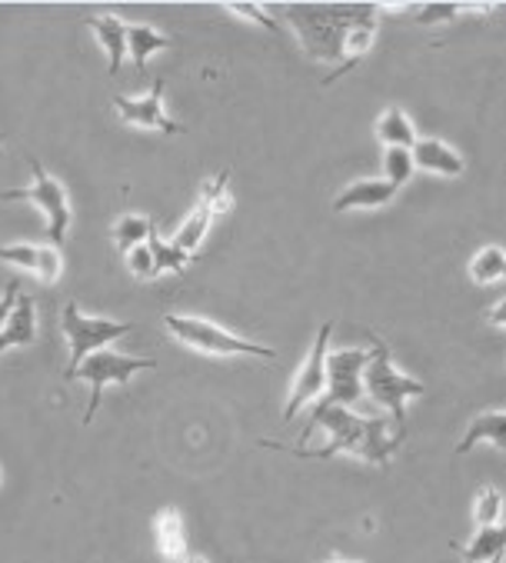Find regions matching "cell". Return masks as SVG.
<instances>
[{
  "instance_id": "16",
  "label": "cell",
  "mask_w": 506,
  "mask_h": 563,
  "mask_svg": "<svg viewBox=\"0 0 506 563\" xmlns=\"http://www.w3.org/2000/svg\"><path fill=\"white\" fill-rule=\"evenodd\" d=\"M476 443H496V446L506 443V413L503 410H483V413H476L470 420L466 433L460 437V443L453 446V454L463 457V454H470Z\"/></svg>"
},
{
  "instance_id": "12",
  "label": "cell",
  "mask_w": 506,
  "mask_h": 563,
  "mask_svg": "<svg viewBox=\"0 0 506 563\" xmlns=\"http://www.w3.org/2000/svg\"><path fill=\"white\" fill-rule=\"evenodd\" d=\"M397 197V190L380 180V177H366V180H353L350 187H343L333 197V213H346V210H376L387 207Z\"/></svg>"
},
{
  "instance_id": "13",
  "label": "cell",
  "mask_w": 506,
  "mask_h": 563,
  "mask_svg": "<svg viewBox=\"0 0 506 563\" xmlns=\"http://www.w3.org/2000/svg\"><path fill=\"white\" fill-rule=\"evenodd\" d=\"M414 167L427 170V174H440V177H460L466 170V161L460 151H453L450 144L437 141V137H424L414 144Z\"/></svg>"
},
{
  "instance_id": "35",
  "label": "cell",
  "mask_w": 506,
  "mask_h": 563,
  "mask_svg": "<svg viewBox=\"0 0 506 563\" xmlns=\"http://www.w3.org/2000/svg\"><path fill=\"white\" fill-rule=\"evenodd\" d=\"M483 563H503V556H493V560H483Z\"/></svg>"
},
{
  "instance_id": "17",
  "label": "cell",
  "mask_w": 506,
  "mask_h": 563,
  "mask_svg": "<svg viewBox=\"0 0 506 563\" xmlns=\"http://www.w3.org/2000/svg\"><path fill=\"white\" fill-rule=\"evenodd\" d=\"M376 141L387 147H404V151H414L417 144V131H414V121L404 114V107H387L384 114L376 118Z\"/></svg>"
},
{
  "instance_id": "30",
  "label": "cell",
  "mask_w": 506,
  "mask_h": 563,
  "mask_svg": "<svg viewBox=\"0 0 506 563\" xmlns=\"http://www.w3.org/2000/svg\"><path fill=\"white\" fill-rule=\"evenodd\" d=\"M127 257V267H131V274L138 277V280H154L157 274H154V261H151V251H147V244H138V247H131L123 254Z\"/></svg>"
},
{
  "instance_id": "20",
  "label": "cell",
  "mask_w": 506,
  "mask_h": 563,
  "mask_svg": "<svg viewBox=\"0 0 506 563\" xmlns=\"http://www.w3.org/2000/svg\"><path fill=\"white\" fill-rule=\"evenodd\" d=\"M147 251H151V261H154V274L161 277V274H184L187 271V264H190V254H184L174 241H164L161 234H157V228H151V234H147Z\"/></svg>"
},
{
  "instance_id": "5",
  "label": "cell",
  "mask_w": 506,
  "mask_h": 563,
  "mask_svg": "<svg viewBox=\"0 0 506 563\" xmlns=\"http://www.w3.org/2000/svg\"><path fill=\"white\" fill-rule=\"evenodd\" d=\"M157 367V357H131V354H117V351H97L90 354L70 377V380H84L90 384V400H87V410H84V427L94 423V413L100 410V400H103V390L110 384L117 387H127L141 371H154Z\"/></svg>"
},
{
  "instance_id": "18",
  "label": "cell",
  "mask_w": 506,
  "mask_h": 563,
  "mask_svg": "<svg viewBox=\"0 0 506 563\" xmlns=\"http://www.w3.org/2000/svg\"><path fill=\"white\" fill-rule=\"evenodd\" d=\"M154 537H157V547H161V556L167 563L187 556V533H184V520L177 510H161L157 520H154Z\"/></svg>"
},
{
  "instance_id": "27",
  "label": "cell",
  "mask_w": 506,
  "mask_h": 563,
  "mask_svg": "<svg viewBox=\"0 0 506 563\" xmlns=\"http://www.w3.org/2000/svg\"><path fill=\"white\" fill-rule=\"evenodd\" d=\"M463 11H470L466 4H453V0H443V4H424L417 11V24H447V21H457Z\"/></svg>"
},
{
  "instance_id": "29",
  "label": "cell",
  "mask_w": 506,
  "mask_h": 563,
  "mask_svg": "<svg viewBox=\"0 0 506 563\" xmlns=\"http://www.w3.org/2000/svg\"><path fill=\"white\" fill-rule=\"evenodd\" d=\"M0 261L34 274V267H37V247L34 244H0Z\"/></svg>"
},
{
  "instance_id": "36",
  "label": "cell",
  "mask_w": 506,
  "mask_h": 563,
  "mask_svg": "<svg viewBox=\"0 0 506 563\" xmlns=\"http://www.w3.org/2000/svg\"><path fill=\"white\" fill-rule=\"evenodd\" d=\"M0 154H4V147H0Z\"/></svg>"
},
{
  "instance_id": "21",
  "label": "cell",
  "mask_w": 506,
  "mask_h": 563,
  "mask_svg": "<svg viewBox=\"0 0 506 563\" xmlns=\"http://www.w3.org/2000/svg\"><path fill=\"white\" fill-rule=\"evenodd\" d=\"M503 550H506V530L503 527H476L473 540L463 550V560L466 563H483V560L503 556Z\"/></svg>"
},
{
  "instance_id": "26",
  "label": "cell",
  "mask_w": 506,
  "mask_h": 563,
  "mask_svg": "<svg viewBox=\"0 0 506 563\" xmlns=\"http://www.w3.org/2000/svg\"><path fill=\"white\" fill-rule=\"evenodd\" d=\"M61 274H64L61 247H54V244L37 247V267H34V277H37L41 284H57V280H61Z\"/></svg>"
},
{
  "instance_id": "8",
  "label": "cell",
  "mask_w": 506,
  "mask_h": 563,
  "mask_svg": "<svg viewBox=\"0 0 506 563\" xmlns=\"http://www.w3.org/2000/svg\"><path fill=\"white\" fill-rule=\"evenodd\" d=\"M370 364V351L350 347V351H330L327 354V394L320 400L353 410L363 397V371Z\"/></svg>"
},
{
  "instance_id": "34",
  "label": "cell",
  "mask_w": 506,
  "mask_h": 563,
  "mask_svg": "<svg viewBox=\"0 0 506 563\" xmlns=\"http://www.w3.org/2000/svg\"><path fill=\"white\" fill-rule=\"evenodd\" d=\"M327 563H360V560H346V556H337V560H327Z\"/></svg>"
},
{
  "instance_id": "22",
  "label": "cell",
  "mask_w": 506,
  "mask_h": 563,
  "mask_svg": "<svg viewBox=\"0 0 506 563\" xmlns=\"http://www.w3.org/2000/svg\"><path fill=\"white\" fill-rule=\"evenodd\" d=\"M151 228L154 223L147 220V217H138V213H123L117 223H113V244H117V251L120 254H127L131 247H138V244H144L147 241V234H151Z\"/></svg>"
},
{
  "instance_id": "23",
  "label": "cell",
  "mask_w": 506,
  "mask_h": 563,
  "mask_svg": "<svg viewBox=\"0 0 506 563\" xmlns=\"http://www.w3.org/2000/svg\"><path fill=\"white\" fill-rule=\"evenodd\" d=\"M503 274H506V254H503L499 244L483 247V251L470 261V277H473L476 284H496V280H503Z\"/></svg>"
},
{
  "instance_id": "31",
  "label": "cell",
  "mask_w": 506,
  "mask_h": 563,
  "mask_svg": "<svg viewBox=\"0 0 506 563\" xmlns=\"http://www.w3.org/2000/svg\"><path fill=\"white\" fill-rule=\"evenodd\" d=\"M18 297H21V284H8L4 287V294H0V327L8 323V317H11V310H14V303H18Z\"/></svg>"
},
{
  "instance_id": "15",
  "label": "cell",
  "mask_w": 506,
  "mask_h": 563,
  "mask_svg": "<svg viewBox=\"0 0 506 563\" xmlns=\"http://www.w3.org/2000/svg\"><path fill=\"white\" fill-rule=\"evenodd\" d=\"M37 341V313L31 297H18L8 323L0 327V354H8L11 347H31Z\"/></svg>"
},
{
  "instance_id": "24",
  "label": "cell",
  "mask_w": 506,
  "mask_h": 563,
  "mask_svg": "<svg viewBox=\"0 0 506 563\" xmlns=\"http://www.w3.org/2000/svg\"><path fill=\"white\" fill-rule=\"evenodd\" d=\"M414 154L410 151H404V147H387L384 151V180L394 187V190H400L407 180H414Z\"/></svg>"
},
{
  "instance_id": "32",
  "label": "cell",
  "mask_w": 506,
  "mask_h": 563,
  "mask_svg": "<svg viewBox=\"0 0 506 563\" xmlns=\"http://www.w3.org/2000/svg\"><path fill=\"white\" fill-rule=\"evenodd\" d=\"M503 313H506V297H499V300H496V307H490V310H486V320H490V323H496V327H503V320H506Z\"/></svg>"
},
{
  "instance_id": "9",
  "label": "cell",
  "mask_w": 506,
  "mask_h": 563,
  "mask_svg": "<svg viewBox=\"0 0 506 563\" xmlns=\"http://www.w3.org/2000/svg\"><path fill=\"white\" fill-rule=\"evenodd\" d=\"M223 210H230V170H220L217 180L204 190L200 203L190 210V217L180 223V231L174 234V244L184 251V254H194L200 251L207 231H210V223L213 217H220Z\"/></svg>"
},
{
  "instance_id": "7",
  "label": "cell",
  "mask_w": 506,
  "mask_h": 563,
  "mask_svg": "<svg viewBox=\"0 0 506 563\" xmlns=\"http://www.w3.org/2000/svg\"><path fill=\"white\" fill-rule=\"evenodd\" d=\"M330 333H333V323H320L317 336H314V347L307 354V361L300 364L294 384H290V397H287V407H284V423L294 420L300 410H307L310 404H317L323 394H327V354H330Z\"/></svg>"
},
{
  "instance_id": "10",
  "label": "cell",
  "mask_w": 506,
  "mask_h": 563,
  "mask_svg": "<svg viewBox=\"0 0 506 563\" xmlns=\"http://www.w3.org/2000/svg\"><path fill=\"white\" fill-rule=\"evenodd\" d=\"M164 77L154 80V87L141 97H113V110H117V118L123 124H131V128H144V131H161V134H187L184 124H177L174 118H167V110H164Z\"/></svg>"
},
{
  "instance_id": "6",
  "label": "cell",
  "mask_w": 506,
  "mask_h": 563,
  "mask_svg": "<svg viewBox=\"0 0 506 563\" xmlns=\"http://www.w3.org/2000/svg\"><path fill=\"white\" fill-rule=\"evenodd\" d=\"M28 167H31V177H34V184L31 187H14V190H0V200H28V203H34L44 217H47V234H51V244L54 247H61L64 241H67V228H70V197H67V190H64V184L57 180V177H51L44 167H41V161H28Z\"/></svg>"
},
{
  "instance_id": "28",
  "label": "cell",
  "mask_w": 506,
  "mask_h": 563,
  "mask_svg": "<svg viewBox=\"0 0 506 563\" xmlns=\"http://www.w3.org/2000/svg\"><path fill=\"white\" fill-rule=\"evenodd\" d=\"M223 11H230V14H237V18H246L250 24H261V27L271 31V34L280 31V24L267 14L264 4H240V0H233V4H223Z\"/></svg>"
},
{
  "instance_id": "14",
  "label": "cell",
  "mask_w": 506,
  "mask_h": 563,
  "mask_svg": "<svg viewBox=\"0 0 506 563\" xmlns=\"http://www.w3.org/2000/svg\"><path fill=\"white\" fill-rule=\"evenodd\" d=\"M87 27L94 31V37L100 41V47L107 54V77H117L120 64L127 57V24L113 14H90Z\"/></svg>"
},
{
  "instance_id": "4",
  "label": "cell",
  "mask_w": 506,
  "mask_h": 563,
  "mask_svg": "<svg viewBox=\"0 0 506 563\" xmlns=\"http://www.w3.org/2000/svg\"><path fill=\"white\" fill-rule=\"evenodd\" d=\"M61 330H64V341L70 347V361H67V371H64V380L97 351H107V344L120 341L134 330V323H120V320H110V317H87L80 313V307L74 300L64 303L61 310Z\"/></svg>"
},
{
  "instance_id": "25",
  "label": "cell",
  "mask_w": 506,
  "mask_h": 563,
  "mask_svg": "<svg viewBox=\"0 0 506 563\" xmlns=\"http://www.w3.org/2000/svg\"><path fill=\"white\" fill-rule=\"evenodd\" d=\"M499 517H503L499 487H483L473 500V523L476 527H499Z\"/></svg>"
},
{
  "instance_id": "2",
  "label": "cell",
  "mask_w": 506,
  "mask_h": 563,
  "mask_svg": "<svg viewBox=\"0 0 506 563\" xmlns=\"http://www.w3.org/2000/svg\"><path fill=\"white\" fill-rule=\"evenodd\" d=\"M370 341H373V351H370V364H366L363 380H360L363 397H370L380 410H387L391 423L397 427L394 433L407 440V400L420 397L427 387L394 367L391 347L384 341H376V336H370Z\"/></svg>"
},
{
  "instance_id": "19",
  "label": "cell",
  "mask_w": 506,
  "mask_h": 563,
  "mask_svg": "<svg viewBox=\"0 0 506 563\" xmlns=\"http://www.w3.org/2000/svg\"><path fill=\"white\" fill-rule=\"evenodd\" d=\"M164 47H170V41L161 31H154L151 24H127V54L134 57V67L141 74L147 70V60Z\"/></svg>"
},
{
  "instance_id": "1",
  "label": "cell",
  "mask_w": 506,
  "mask_h": 563,
  "mask_svg": "<svg viewBox=\"0 0 506 563\" xmlns=\"http://www.w3.org/2000/svg\"><path fill=\"white\" fill-rule=\"evenodd\" d=\"M284 14L300 47L314 60H323L337 70L346 34L366 21H376L380 8L373 4H287Z\"/></svg>"
},
{
  "instance_id": "11",
  "label": "cell",
  "mask_w": 506,
  "mask_h": 563,
  "mask_svg": "<svg viewBox=\"0 0 506 563\" xmlns=\"http://www.w3.org/2000/svg\"><path fill=\"white\" fill-rule=\"evenodd\" d=\"M400 446H404V437H397L391 430L387 417H366V430H363V443H360L356 461H366L373 467H387L397 457Z\"/></svg>"
},
{
  "instance_id": "33",
  "label": "cell",
  "mask_w": 506,
  "mask_h": 563,
  "mask_svg": "<svg viewBox=\"0 0 506 563\" xmlns=\"http://www.w3.org/2000/svg\"><path fill=\"white\" fill-rule=\"evenodd\" d=\"M174 563H210V560L200 556V553H187V556H180V560H174Z\"/></svg>"
},
{
  "instance_id": "3",
  "label": "cell",
  "mask_w": 506,
  "mask_h": 563,
  "mask_svg": "<svg viewBox=\"0 0 506 563\" xmlns=\"http://www.w3.org/2000/svg\"><path fill=\"white\" fill-rule=\"evenodd\" d=\"M167 333H174V341H180L190 351L210 354V357H257V361H274L277 351L264 347L257 341H246L230 330H223L213 320L204 317H187V313H164Z\"/></svg>"
}]
</instances>
